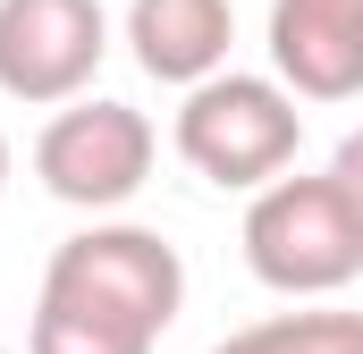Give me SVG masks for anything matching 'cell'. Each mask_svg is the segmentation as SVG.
<instances>
[{
  "mask_svg": "<svg viewBox=\"0 0 363 354\" xmlns=\"http://www.w3.org/2000/svg\"><path fill=\"white\" fill-rule=\"evenodd\" d=\"M186 312V262L161 228L93 219L43 262V304L26 321V354H152Z\"/></svg>",
  "mask_w": 363,
  "mask_h": 354,
  "instance_id": "cell-1",
  "label": "cell"
},
{
  "mask_svg": "<svg viewBox=\"0 0 363 354\" xmlns=\"http://www.w3.org/2000/svg\"><path fill=\"white\" fill-rule=\"evenodd\" d=\"M245 270L271 295H338L363 278V211L338 177H287L254 185L245 202Z\"/></svg>",
  "mask_w": 363,
  "mask_h": 354,
  "instance_id": "cell-2",
  "label": "cell"
},
{
  "mask_svg": "<svg viewBox=\"0 0 363 354\" xmlns=\"http://www.w3.org/2000/svg\"><path fill=\"white\" fill-rule=\"evenodd\" d=\"M169 144L203 185L220 194H254L279 169H296V144H304V110L279 76H245V68H220L203 85H186L178 118H169Z\"/></svg>",
  "mask_w": 363,
  "mask_h": 354,
  "instance_id": "cell-3",
  "label": "cell"
},
{
  "mask_svg": "<svg viewBox=\"0 0 363 354\" xmlns=\"http://www.w3.org/2000/svg\"><path fill=\"white\" fill-rule=\"evenodd\" d=\"M161 161V135H152V118L135 110V101H101V93H77V101H60L51 118H43V135H34V177H43V194L51 202H68V211H118V202H135L144 194V177Z\"/></svg>",
  "mask_w": 363,
  "mask_h": 354,
  "instance_id": "cell-4",
  "label": "cell"
},
{
  "mask_svg": "<svg viewBox=\"0 0 363 354\" xmlns=\"http://www.w3.org/2000/svg\"><path fill=\"white\" fill-rule=\"evenodd\" d=\"M110 59V8L101 0H0V93L26 110H60L93 93Z\"/></svg>",
  "mask_w": 363,
  "mask_h": 354,
  "instance_id": "cell-5",
  "label": "cell"
},
{
  "mask_svg": "<svg viewBox=\"0 0 363 354\" xmlns=\"http://www.w3.org/2000/svg\"><path fill=\"white\" fill-rule=\"evenodd\" d=\"M271 76L296 101L363 93V0H271Z\"/></svg>",
  "mask_w": 363,
  "mask_h": 354,
  "instance_id": "cell-6",
  "label": "cell"
},
{
  "mask_svg": "<svg viewBox=\"0 0 363 354\" xmlns=\"http://www.w3.org/2000/svg\"><path fill=\"white\" fill-rule=\"evenodd\" d=\"M237 0H127V51L152 85H203L228 68Z\"/></svg>",
  "mask_w": 363,
  "mask_h": 354,
  "instance_id": "cell-7",
  "label": "cell"
},
{
  "mask_svg": "<svg viewBox=\"0 0 363 354\" xmlns=\"http://www.w3.org/2000/svg\"><path fill=\"white\" fill-rule=\"evenodd\" d=\"M338 321L347 312H271L254 329H228L211 354H338Z\"/></svg>",
  "mask_w": 363,
  "mask_h": 354,
  "instance_id": "cell-8",
  "label": "cell"
},
{
  "mask_svg": "<svg viewBox=\"0 0 363 354\" xmlns=\"http://www.w3.org/2000/svg\"><path fill=\"white\" fill-rule=\"evenodd\" d=\"M330 177H338V185L355 194V211H363V127L347 135V144H338V152H330Z\"/></svg>",
  "mask_w": 363,
  "mask_h": 354,
  "instance_id": "cell-9",
  "label": "cell"
},
{
  "mask_svg": "<svg viewBox=\"0 0 363 354\" xmlns=\"http://www.w3.org/2000/svg\"><path fill=\"white\" fill-rule=\"evenodd\" d=\"M338 354H363V312H347V321H338Z\"/></svg>",
  "mask_w": 363,
  "mask_h": 354,
  "instance_id": "cell-10",
  "label": "cell"
},
{
  "mask_svg": "<svg viewBox=\"0 0 363 354\" xmlns=\"http://www.w3.org/2000/svg\"><path fill=\"white\" fill-rule=\"evenodd\" d=\"M0 194H9V135H0Z\"/></svg>",
  "mask_w": 363,
  "mask_h": 354,
  "instance_id": "cell-11",
  "label": "cell"
},
{
  "mask_svg": "<svg viewBox=\"0 0 363 354\" xmlns=\"http://www.w3.org/2000/svg\"><path fill=\"white\" fill-rule=\"evenodd\" d=\"M0 354H9V346H0Z\"/></svg>",
  "mask_w": 363,
  "mask_h": 354,
  "instance_id": "cell-12",
  "label": "cell"
}]
</instances>
